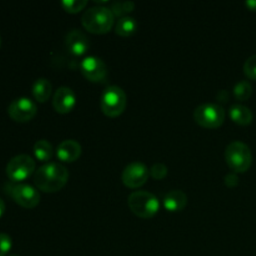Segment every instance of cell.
<instances>
[{"label": "cell", "instance_id": "29", "mask_svg": "<svg viewBox=\"0 0 256 256\" xmlns=\"http://www.w3.org/2000/svg\"><path fill=\"white\" fill-rule=\"evenodd\" d=\"M0 46H2V39H0Z\"/></svg>", "mask_w": 256, "mask_h": 256}, {"label": "cell", "instance_id": "15", "mask_svg": "<svg viewBox=\"0 0 256 256\" xmlns=\"http://www.w3.org/2000/svg\"><path fill=\"white\" fill-rule=\"evenodd\" d=\"M188 205V196L182 190H172L164 198V206L168 212H179Z\"/></svg>", "mask_w": 256, "mask_h": 256}, {"label": "cell", "instance_id": "13", "mask_svg": "<svg viewBox=\"0 0 256 256\" xmlns=\"http://www.w3.org/2000/svg\"><path fill=\"white\" fill-rule=\"evenodd\" d=\"M65 48L74 56H82V55L88 52L90 48V42L86 35L82 34V32L72 30L66 35V39H65Z\"/></svg>", "mask_w": 256, "mask_h": 256}, {"label": "cell", "instance_id": "24", "mask_svg": "<svg viewBox=\"0 0 256 256\" xmlns=\"http://www.w3.org/2000/svg\"><path fill=\"white\" fill-rule=\"evenodd\" d=\"M150 175L154 178L155 180H162L166 178L168 175V168L164 164H155L150 169Z\"/></svg>", "mask_w": 256, "mask_h": 256}, {"label": "cell", "instance_id": "23", "mask_svg": "<svg viewBox=\"0 0 256 256\" xmlns=\"http://www.w3.org/2000/svg\"><path fill=\"white\" fill-rule=\"evenodd\" d=\"M244 72L250 80H255L256 82V55H252L245 62Z\"/></svg>", "mask_w": 256, "mask_h": 256}, {"label": "cell", "instance_id": "8", "mask_svg": "<svg viewBox=\"0 0 256 256\" xmlns=\"http://www.w3.org/2000/svg\"><path fill=\"white\" fill-rule=\"evenodd\" d=\"M34 159L29 155H18L6 165V175L12 182H20L32 176L35 172Z\"/></svg>", "mask_w": 256, "mask_h": 256}, {"label": "cell", "instance_id": "6", "mask_svg": "<svg viewBox=\"0 0 256 256\" xmlns=\"http://www.w3.org/2000/svg\"><path fill=\"white\" fill-rule=\"evenodd\" d=\"M224 108L218 104H202L194 112L195 122L205 129H218L225 122Z\"/></svg>", "mask_w": 256, "mask_h": 256}, {"label": "cell", "instance_id": "7", "mask_svg": "<svg viewBox=\"0 0 256 256\" xmlns=\"http://www.w3.org/2000/svg\"><path fill=\"white\" fill-rule=\"evenodd\" d=\"M6 194L25 209H34L40 202V194L35 188L28 184H6Z\"/></svg>", "mask_w": 256, "mask_h": 256}, {"label": "cell", "instance_id": "30", "mask_svg": "<svg viewBox=\"0 0 256 256\" xmlns=\"http://www.w3.org/2000/svg\"><path fill=\"white\" fill-rule=\"evenodd\" d=\"M12 256H16V255H12Z\"/></svg>", "mask_w": 256, "mask_h": 256}, {"label": "cell", "instance_id": "12", "mask_svg": "<svg viewBox=\"0 0 256 256\" xmlns=\"http://www.w3.org/2000/svg\"><path fill=\"white\" fill-rule=\"evenodd\" d=\"M54 109L59 114H69L76 105V96L70 88L62 86L56 90L52 100Z\"/></svg>", "mask_w": 256, "mask_h": 256}, {"label": "cell", "instance_id": "5", "mask_svg": "<svg viewBox=\"0 0 256 256\" xmlns=\"http://www.w3.org/2000/svg\"><path fill=\"white\" fill-rule=\"evenodd\" d=\"M128 105V98L124 90L119 86H109L102 92V112L109 118H118L124 112Z\"/></svg>", "mask_w": 256, "mask_h": 256}, {"label": "cell", "instance_id": "21", "mask_svg": "<svg viewBox=\"0 0 256 256\" xmlns=\"http://www.w3.org/2000/svg\"><path fill=\"white\" fill-rule=\"evenodd\" d=\"M234 95L239 102H246L252 95V86L249 82H240L235 85Z\"/></svg>", "mask_w": 256, "mask_h": 256}, {"label": "cell", "instance_id": "22", "mask_svg": "<svg viewBox=\"0 0 256 256\" xmlns=\"http://www.w3.org/2000/svg\"><path fill=\"white\" fill-rule=\"evenodd\" d=\"M62 5L65 12H70V14H78L86 6L88 2L86 0H64Z\"/></svg>", "mask_w": 256, "mask_h": 256}, {"label": "cell", "instance_id": "9", "mask_svg": "<svg viewBox=\"0 0 256 256\" xmlns=\"http://www.w3.org/2000/svg\"><path fill=\"white\" fill-rule=\"evenodd\" d=\"M9 116L16 122H28L35 118L38 112L36 104L28 98H19L9 105Z\"/></svg>", "mask_w": 256, "mask_h": 256}, {"label": "cell", "instance_id": "26", "mask_svg": "<svg viewBox=\"0 0 256 256\" xmlns=\"http://www.w3.org/2000/svg\"><path fill=\"white\" fill-rule=\"evenodd\" d=\"M225 184L230 188H234L239 184V179H238L236 175H234V174L226 175V178H225Z\"/></svg>", "mask_w": 256, "mask_h": 256}, {"label": "cell", "instance_id": "3", "mask_svg": "<svg viewBox=\"0 0 256 256\" xmlns=\"http://www.w3.org/2000/svg\"><path fill=\"white\" fill-rule=\"evenodd\" d=\"M130 210L142 219H150L155 216L160 209L159 200L155 195L148 192H135L128 199Z\"/></svg>", "mask_w": 256, "mask_h": 256}, {"label": "cell", "instance_id": "11", "mask_svg": "<svg viewBox=\"0 0 256 256\" xmlns=\"http://www.w3.org/2000/svg\"><path fill=\"white\" fill-rule=\"evenodd\" d=\"M82 75L92 82H104L108 78V68L102 59L88 56L80 64Z\"/></svg>", "mask_w": 256, "mask_h": 256}, {"label": "cell", "instance_id": "27", "mask_svg": "<svg viewBox=\"0 0 256 256\" xmlns=\"http://www.w3.org/2000/svg\"><path fill=\"white\" fill-rule=\"evenodd\" d=\"M245 5H246L252 12H256V0H249V2H245Z\"/></svg>", "mask_w": 256, "mask_h": 256}, {"label": "cell", "instance_id": "4", "mask_svg": "<svg viewBox=\"0 0 256 256\" xmlns=\"http://www.w3.org/2000/svg\"><path fill=\"white\" fill-rule=\"evenodd\" d=\"M225 159L230 169L235 172H246L252 164V154L250 148L242 142H234L226 148Z\"/></svg>", "mask_w": 256, "mask_h": 256}, {"label": "cell", "instance_id": "18", "mask_svg": "<svg viewBox=\"0 0 256 256\" xmlns=\"http://www.w3.org/2000/svg\"><path fill=\"white\" fill-rule=\"evenodd\" d=\"M138 29V22L132 16H125L119 19L116 28H115V32H116L118 35L122 38L132 36V34H135Z\"/></svg>", "mask_w": 256, "mask_h": 256}, {"label": "cell", "instance_id": "1", "mask_svg": "<svg viewBox=\"0 0 256 256\" xmlns=\"http://www.w3.org/2000/svg\"><path fill=\"white\" fill-rule=\"evenodd\" d=\"M69 180V172L66 168L58 162H49L36 170L34 182L39 190L44 192H60Z\"/></svg>", "mask_w": 256, "mask_h": 256}, {"label": "cell", "instance_id": "17", "mask_svg": "<svg viewBox=\"0 0 256 256\" xmlns=\"http://www.w3.org/2000/svg\"><path fill=\"white\" fill-rule=\"evenodd\" d=\"M52 84L49 80L44 79V78L38 79L32 85V95H34L35 100L39 102H46L52 96Z\"/></svg>", "mask_w": 256, "mask_h": 256}, {"label": "cell", "instance_id": "20", "mask_svg": "<svg viewBox=\"0 0 256 256\" xmlns=\"http://www.w3.org/2000/svg\"><path fill=\"white\" fill-rule=\"evenodd\" d=\"M112 10V12L114 14V16H120L125 18V15H128L129 12H132L135 9V2H112V6L109 8Z\"/></svg>", "mask_w": 256, "mask_h": 256}, {"label": "cell", "instance_id": "2", "mask_svg": "<svg viewBox=\"0 0 256 256\" xmlns=\"http://www.w3.org/2000/svg\"><path fill=\"white\" fill-rule=\"evenodd\" d=\"M115 16L109 8L95 6L82 15V26L92 34H106L114 26Z\"/></svg>", "mask_w": 256, "mask_h": 256}, {"label": "cell", "instance_id": "16", "mask_svg": "<svg viewBox=\"0 0 256 256\" xmlns=\"http://www.w3.org/2000/svg\"><path fill=\"white\" fill-rule=\"evenodd\" d=\"M230 118H232V122L238 125H242V126H246L250 125L254 120V115H252V110L249 108L244 106V105L235 104L230 108Z\"/></svg>", "mask_w": 256, "mask_h": 256}, {"label": "cell", "instance_id": "10", "mask_svg": "<svg viewBox=\"0 0 256 256\" xmlns=\"http://www.w3.org/2000/svg\"><path fill=\"white\" fill-rule=\"evenodd\" d=\"M149 169L142 162H132L122 172V182L130 189H139L149 179Z\"/></svg>", "mask_w": 256, "mask_h": 256}, {"label": "cell", "instance_id": "25", "mask_svg": "<svg viewBox=\"0 0 256 256\" xmlns=\"http://www.w3.org/2000/svg\"><path fill=\"white\" fill-rule=\"evenodd\" d=\"M12 246V238L6 234H0V256H5Z\"/></svg>", "mask_w": 256, "mask_h": 256}, {"label": "cell", "instance_id": "19", "mask_svg": "<svg viewBox=\"0 0 256 256\" xmlns=\"http://www.w3.org/2000/svg\"><path fill=\"white\" fill-rule=\"evenodd\" d=\"M34 154L39 162H48L52 159L54 155V148L46 140H39L34 145Z\"/></svg>", "mask_w": 256, "mask_h": 256}, {"label": "cell", "instance_id": "14", "mask_svg": "<svg viewBox=\"0 0 256 256\" xmlns=\"http://www.w3.org/2000/svg\"><path fill=\"white\" fill-rule=\"evenodd\" d=\"M56 155L62 162H74L82 155V145L75 140H64L58 146Z\"/></svg>", "mask_w": 256, "mask_h": 256}, {"label": "cell", "instance_id": "28", "mask_svg": "<svg viewBox=\"0 0 256 256\" xmlns=\"http://www.w3.org/2000/svg\"><path fill=\"white\" fill-rule=\"evenodd\" d=\"M4 212H5V202L4 200L0 199V218L4 215Z\"/></svg>", "mask_w": 256, "mask_h": 256}]
</instances>
